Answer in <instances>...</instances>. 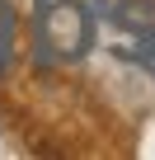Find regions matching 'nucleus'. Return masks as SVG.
Returning a JSON list of instances; mask_svg holds the SVG:
<instances>
[{"mask_svg":"<svg viewBox=\"0 0 155 160\" xmlns=\"http://www.w3.org/2000/svg\"><path fill=\"white\" fill-rule=\"evenodd\" d=\"M14 42H19V14L10 0H0V75L14 66Z\"/></svg>","mask_w":155,"mask_h":160,"instance_id":"nucleus-3","label":"nucleus"},{"mask_svg":"<svg viewBox=\"0 0 155 160\" xmlns=\"http://www.w3.org/2000/svg\"><path fill=\"white\" fill-rule=\"evenodd\" d=\"M113 52L141 71H155V0H127L108 14Z\"/></svg>","mask_w":155,"mask_h":160,"instance_id":"nucleus-2","label":"nucleus"},{"mask_svg":"<svg viewBox=\"0 0 155 160\" xmlns=\"http://www.w3.org/2000/svg\"><path fill=\"white\" fill-rule=\"evenodd\" d=\"M94 38H99V19H94L90 0H38L33 47H38V57L47 66L90 57Z\"/></svg>","mask_w":155,"mask_h":160,"instance_id":"nucleus-1","label":"nucleus"}]
</instances>
